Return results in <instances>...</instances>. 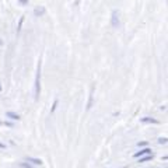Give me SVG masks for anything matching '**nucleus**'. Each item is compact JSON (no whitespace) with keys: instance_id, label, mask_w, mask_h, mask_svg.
Returning <instances> with one entry per match:
<instances>
[{"instance_id":"nucleus-15","label":"nucleus","mask_w":168,"mask_h":168,"mask_svg":"<svg viewBox=\"0 0 168 168\" xmlns=\"http://www.w3.org/2000/svg\"><path fill=\"white\" fill-rule=\"evenodd\" d=\"M4 147H6V146H4V144H1V143H0V149H4Z\"/></svg>"},{"instance_id":"nucleus-16","label":"nucleus","mask_w":168,"mask_h":168,"mask_svg":"<svg viewBox=\"0 0 168 168\" xmlns=\"http://www.w3.org/2000/svg\"><path fill=\"white\" fill-rule=\"evenodd\" d=\"M0 91H1V84H0Z\"/></svg>"},{"instance_id":"nucleus-6","label":"nucleus","mask_w":168,"mask_h":168,"mask_svg":"<svg viewBox=\"0 0 168 168\" xmlns=\"http://www.w3.org/2000/svg\"><path fill=\"white\" fill-rule=\"evenodd\" d=\"M140 121H142L143 123H158V121H157V119H154V118H149V116L142 118Z\"/></svg>"},{"instance_id":"nucleus-7","label":"nucleus","mask_w":168,"mask_h":168,"mask_svg":"<svg viewBox=\"0 0 168 168\" xmlns=\"http://www.w3.org/2000/svg\"><path fill=\"white\" fill-rule=\"evenodd\" d=\"M153 158V154H149V155H146V157H143V158H140V161L139 162H146V161H150Z\"/></svg>"},{"instance_id":"nucleus-9","label":"nucleus","mask_w":168,"mask_h":168,"mask_svg":"<svg viewBox=\"0 0 168 168\" xmlns=\"http://www.w3.org/2000/svg\"><path fill=\"white\" fill-rule=\"evenodd\" d=\"M20 167H21V168H34L32 165H30V164H27V162H21V164H20Z\"/></svg>"},{"instance_id":"nucleus-5","label":"nucleus","mask_w":168,"mask_h":168,"mask_svg":"<svg viewBox=\"0 0 168 168\" xmlns=\"http://www.w3.org/2000/svg\"><path fill=\"white\" fill-rule=\"evenodd\" d=\"M118 24H119L118 13H116V11H114V13H112V27H118Z\"/></svg>"},{"instance_id":"nucleus-2","label":"nucleus","mask_w":168,"mask_h":168,"mask_svg":"<svg viewBox=\"0 0 168 168\" xmlns=\"http://www.w3.org/2000/svg\"><path fill=\"white\" fill-rule=\"evenodd\" d=\"M149 154H151V150H150L149 147H146V149H143V150H140V151L135 153L133 157H135V158H139V157H142V155H149Z\"/></svg>"},{"instance_id":"nucleus-3","label":"nucleus","mask_w":168,"mask_h":168,"mask_svg":"<svg viewBox=\"0 0 168 168\" xmlns=\"http://www.w3.org/2000/svg\"><path fill=\"white\" fill-rule=\"evenodd\" d=\"M27 161L32 162L34 165H41V164H42V160H41V158H34V157H27Z\"/></svg>"},{"instance_id":"nucleus-8","label":"nucleus","mask_w":168,"mask_h":168,"mask_svg":"<svg viewBox=\"0 0 168 168\" xmlns=\"http://www.w3.org/2000/svg\"><path fill=\"white\" fill-rule=\"evenodd\" d=\"M34 13H35V16H42V14L45 13V8H44V7H41V8H37Z\"/></svg>"},{"instance_id":"nucleus-18","label":"nucleus","mask_w":168,"mask_h":168,"mask_svg":"<svg viewBox=\"0 0 168 168\" xmlns=\"http://www.w3.org/2000/svg\"><path fill=\"white\" fill-rule=\"evenodd\" d=\"M122 168H128V167H122Z\"/></svg>"},{"instance_id":"nucleus-4","label":"nucleus","mask_w":168,"mask_h":168,"mask_svg":"<svg viewBox=\"0 0 168 168\" xmlns=\"http://www.w3.org/2000/svg\"><path fill=\"white\" fill-rule=\"evenodd\" d=\"M6 116L10 118V119H13V121H18V119H20V115H18V114H16V112H11V111L6 112Z\"/></svg>"},{"instance_id":"nucleus-14","label":"nucleus","mask_w":168,"mask_h":168,"mask_svg":"<svg viewBox=\"0 0 168 168\" xmlns=\"http://www.w3.org/2000/svg\"><path fill=\"white\" fill-rule=\"evenodd\" d=\"M20 3H21V4H28V1H27V0H21Z\"/></svg>"},{"instance_id":"nucleus-10","label":"nucleus","mask_w":168,"mask_h":168,"mask_svg":"<svg viewBox=\"0 0 168 168\" xmlns=\"http://www.w3.org/2000/svg\"><path fill=\"white\" fill-rule=\"evenodd\" d=\"M158 143H160V144H165V143H167V137H160V139H158Z\"/></svg>"},{"instance_id":"nucleus-11","label":"nucleus","mask_w":168,"mask_h":168,"mask_svg":"<svg viewBox=\"0 0 168 168\" xmlns=\"http://www.w3.org/2000/svg\"><path fill=\"white\" fill-rule=\"evenodd\" d=\"M137 146H139V147H143V146H147V143H146V142H140V143H137Z\"/></svg>"},{"instance_id":"nucleus-13","label":"nucleus","mask_w":168,"mask_h":168,"mask_svg":"<svg viewBox=\"0 0 168 168\" xmlns=\"http://www.w3.org/2000/svg\"><path fill=\"white\" fill-rule=\"evenodd\" d=\"M4 125H6V126H13V123L11 122H4Z\"/></svg>"},{"instance_id":"nucleus-17","label":"nucleus","mask_w":168,"mask_h":168,"mask_svg":"<svg viewBox=\"0 0 168 168\" xmlns=\"http://www.w3.org/2000/svg\"><path fill=\"white\" fill-rule=\"evenodd\" d=\"M1 123H3V122H1V121H0V125H1Z\"/></svg>"},{"instance_id":"nucleus-12","label":"nucleus","mask_w":168,"mask_h":168,"mask_svg":"<svg viewBox=\"0 0 168 168\" xmlns=\"http://www.w3.org/2000/svg\"><path fill=\"white\" fill-rule=\"evenodd\" d=\"M56 105H58V101H55V104H53V107H52V112L56 109Z\"/></svg>"},{"instance_id":"nucleus-1","label":"nucleus","mask_w":168,"mask_h":168,"mask_svg":"<svg viewBox=\"0 0 168 168\" xmlns=\"http://www.w3.org/2000/svg\"><path fill=\"white\" fill-rule=\"evenodd\" d=\"M41 66H42V62L39 60L38 67H37V77H35V100H38L41 94Z\"/></svg>"}]
</instances>
